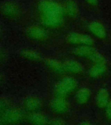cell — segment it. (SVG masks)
<instances>
[{
  "label": "cell",
  "instance_id": "cell-1",
  "mask_svg": "<svg viewBox=\"0 0 111 125\" xmlns=\"http://www.w3.org/2000/svg\"><path fill=\"white\" fill-rule=\"evenodd\" d=\"M42 14L41 20L56 21L63 19V7L52 0H43L39 5Z\"/></svg>",
  "mask_w": 111,
  "mask_h": 125
},
{
  "label": "cell",
  "instance_id": "cell-2",
  "mask_svg": "<svg viewBox=\"0 0 111 125\" xmlns=\"http://www.w3.org/2000/svg\"><path fill=\"white\" fill-rule=\"evenodd\" d=\"M78 87V82L74 78L65 76L59 81L55 85V97L66 98L71 93L76 90Z\"/></svg>",
  "mask_w": 111,
  "mask_h": 125
},
{
  "label": "cell",
  "instance_id": "cell-3",
  "mask_svg": "<svg viewBox=\"0 0 111 125\" xmlns=\"http://www.w3.org/2000/svg\"><path fill=\"white\" fill-rule=\"evenodd\" d=\"M67 41L71 44L78 46H93L94 44V40L88 35L82 33L72 32L69 33L66 38Z\"/></svg>",
  "mask_w": 111,
  "mask_h": 125
},
{
  "label": "cell",
  "instance_id": "cell-4",
  "mask_svg": "<svg viewBox=\"0 0 111 125\" xmlns=\"http://www.w3.org/2000/svg\"><path fill=\"white\" fill-rule=\"evenodd\" d=\"M50 107L52 110L55 113L63 114L69 110V104L66 98L55 97L51 101Z\"/></svg>",
  "mask_w": 111,
  "mask_h": 125
},
{
  "label": "cell",
  "instance_id": "cell-5",
  "mask_svg": "<svg viewBox=\"0 0 111 125\" xmlns=\"http://www.w3.org/2000/svg\"><path fill=\"white\" fill-rule=\"evenodd\" d=\"M88 29L90 32L98 39H105L107 37V31L105 28L99 21H91L88 25Z\"/></svg>",
  "mask_w": 111,
  "mask_h": 125
},
{
  "label": "cell",
  "instance_id": "cell-6",
  "mask_svg": "<svg viewBox=\"0 0 111 125\" xmlns=\"http://www.w3.org/2000/svg\"><path fill=\"white\" fill-rule=\"evenodd\" d=\"M96 100V104L99 108H105L111 100L108 90L105 88L100 89L97 93Z\"/></svg>",
  "mask_w": 111,
  "mask_h": 125
},
{
  "label": "cell",
  "instance_id": "cell-7",
  "mask_svg": "<svg viewBox=\"0 0 111 125\" xmlns=\"http://www.w3.org/2000/svg\"><path fill=\"white\" fill-rule=\"evenodd\" d=\"M64 66L65 72H69L71 74H80L83 72V66L78 61L74 59H69L65 61L64 62Z\"/></svg>",
  "mask_w": 111,
  "mask_h": 125
},
{
  "label": "cell",
  "instance_id": "cell-8",
  "mask_svg": "<svg viewBox=\"0 0 111 125\" xmlns=\"http://www.w3.org/2000/svg\"><path fill=\"white\" fill-rule=\"evenodd\" d=\"M63 7L64 13L66 14L69 17L74 18L78 15L79 10L78 6L73 0H67Z\"/></svg>",
  "mask_w": 111,
  "mask_h": 125
},
{
  "label": "cell",
  "instance_id": "cell-9",
  "mask_svg": "<svg viewBox=\"0 0 111 125\" xmlns=\"http://www.w3.org/2000/svg\"><path fill=\"white\" fill-rule=\"evenodd\" d=\"M92 96V91L87 87L81 88L76 93L75 99L77 103L83 105L89 101Z\"/></svg>",
  "mask_w": 111,
  "mask_h": 125
},
{
  "label": "cell",
  "instance_id": "cell-10",
  "mask_svg": "<svg viewBox=\"0 0 111 125\" xmlns=\"http://www.w3.org/2000/svg\"><path fill=\"white\" fill-rule=\"evenodd\" d=\"M45 62L47 66L54 72L58 73V74H63L65 72L64 63L60 61L57 60L56 59L49 58L46 59Z\"/></svg>",
  "mask_w": 111,
  "mask_h": 125
},
{
  "label": "cell",
  "instance_id": "cell-11",
  "mask_svg": "<svg viewBox=\"0 0 111 125\" xmlns=\"http://www.w3.org/2000/svg\"><path fill=\"white\" fill-rule=\"evenodd\" d=\"M97 50L93 46H78L73 50V53L77 56L89 58Z\"/></svg>",
  "mask_w": 111,
  "mask_h": 125
},
{
  "label": "cell",
  "instance_id": "cell-12",
  "mask_svg": "<svg viewBox=\"0 0 111 125\" xmlns=\"http://www.w3.org/2000/svg\"><path fill=\"white\" fill-rule=\"evenodd\" d=\"M28 33L30 37L35 40L43 41L47 37V33L43 27L39 26H33L29 28Z\"/></svg>",
  "mask_w": 111,
  "mask_h": 125
},
{
  "label": "cell",
  "instance_id": "cell-13",
  "mask_svg": "<svg viewBox=\"0 0 111 125\" xmlns=\"http://www.w3.org/2000/svg\"><path fill=\"white\" fill-rule=\"evenodd\" d=\"M107 64H94L89 70V75L93 78H101L107 71Z\"/></svg>",
  "mask_w": 111,
  "mask_h": 125
},
{
  "label": "cell",
  "instance_id": "cell-14",
  "mask_svg": "<svg viewBox=\"0 0 111 125\" xmlns=\"http://www.w3.org/2000/svg\"><path fill=\"white\" fill-rule=\"evenodd\" d=\"M29 120L33 125H47L50 121L49 118L43 113H34L30 116Z\"/></svg>",
  "mask_w": 111,
  "mask_h": 125
},
{
  "label": "cell",
  "instance_id": "cell-15",
  "mask_svg": "<svg viewBox=\"0 0 111 125\" xmlns=\"http://www.w3.org/2000/svg\"><path fill=\"white\" fill-rule=\"evenodd\" d=\"M25 105L29 110L36 111L41 107L42 104H41V100L39 99L38 98L35 97V96H31L27 100Z\"/></svg>",
  "mask_w": 111,
  "mask_h": 125
},
{
  "label": "cell",
  "instance_id": "cell-16",
  "mask_svg": "<svg viewBox=\"0 0 111 125\" xmlns=\"http://www.w3.org/2000/svg\"><path fill=\"white\" fill-rule=\"evenodd\" d=\"M91 61L94 62V64H107V61L105 57L99 53L97 51L93 55L89 57Z\"/></svg>",
  "mask_w": 111,
  "mask_h": 125
},
{
  "label": "cell",
  "instance_id": "cell-17",
  "mask_svg": "<svg viewBox=\"0 0 111 125\" xmlns=\"http://www.w3.org/2000/svg\"><path fill=\"white\" fill-rule=\"evenodd\" d=\"M105 115L108 120L111 121V100L105 107Z\"/></svg>",
  "mask_w": 111,
  "mask_h": 125
},
{
  "label": "cell",
  "instance_id": "cell-18",
  "mask_svg": "<svg viewBox=\"0 0 111 125\" xmlns=\"http://www.w3.org/2000/svg\"><path fill=\"white\" fill-rule=\"evenodd\" d=\"M49 125H65L64 121L60 119H54L51 121Z\"/></svg>",
  "mask_w": 111,
  "mask_h": 125
},
{
  "label": "cell",
  "instance_id": "cell-19",
  "mask_svg": "<svg viewBox=\"0 0 111 125\" xmlns=\"http://www.w3.org/2000/svg\"><path fill=\"white\" fill-rule=\"evenodd\" d=\"M88 3L92 5H96L98 3V0H86Z\"/></svg>",
  "mask_w": 111,
  "mask_h": 125
},
{
  "label": "cell",
  "instance_id": "cell-20",
  "mask_svg": "<svg viewBox=\"0 0 111 125\" xmlns=\"http://www.w3.org/2000/svg\"><path fill=\"white\" fill-rule=\"evenodd\" d=\"M92 125V124L89 121H82V123H80V125Z\"/></svg>",
  "mask_w": 111,
  "mask_h": 125
}]
</instances>
